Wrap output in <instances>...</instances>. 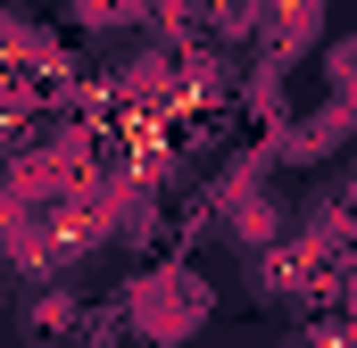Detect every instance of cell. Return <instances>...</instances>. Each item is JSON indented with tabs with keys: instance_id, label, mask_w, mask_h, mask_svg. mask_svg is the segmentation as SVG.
I'll list each match as a JSON object with an SVG mask.
<instances>
[{
	"instance_id": "cell-1",
	"label": "cell",
	"mask_w": 357,
	"mask_h": 348,
	"mask_svg": "<svg viewBox=\"0 0 357 348\" xmlns=\"http://www.w3.org/2000/svg\"><path fill=\"white\" fill-rule=\"evenodd\" d=\"M133 340H158V348H175L191 340L199 324H208V282L199 274H183V265H142L125 290H116V307H108Z\"/></svg>"
}]
</instances>
